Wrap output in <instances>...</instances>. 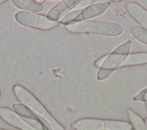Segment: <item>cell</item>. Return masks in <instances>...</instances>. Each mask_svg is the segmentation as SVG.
Instances as JSON below:
<instances>
[{
    "label": "cell",
    "mask_w": 147,
    "mask_h": 130,
    "mask_svg": "<svg viewBox=\"0 0 147 130\" xmlns=\"http://www.w3.org/2000/svg\"><path fill=\"white\" fill-rule=\"evenodd\" d=\"M13 92L17 100L44 120L51 130H65L63 125L51 113L40 101L24 86L16 84L13 86Z\"/></svg>",
    "instance_id": "1"
},
{
    "label": "cell",
    "mask_w": 147,
    "mask_h": 130,
    "mask_svg": "<svg viewBox=\"0 0 147 130\" xmlns=\"http://www.w3.org/2000/svg\"><path fill=\"white\" fill-rule=\"evenodd\" d=\"M65 29L72 33L94 34L106 36H118L123 33L122 26L117 23L83 21L65 26Z\"/></svg>",
    "instance_id": "2"
},
{
    "label": "cell",
    "mask_w": 147,
    "mask_h": 130,
    "mask_svg": "<svg viewBox=\"0 0 147 130\" xmlns=\"http://www.w3.org/2000/svg\"><path fill=\"white\" fill-rule=\"evenodd\" d=\"M74 130H133L129 121L121 120L86 117L70 124Z\"/></svg>",
    "instance_id": "3"
},
{
    "label": "cell",
    "mask_w": 147,
    "mask_h": 130,
    "mask_svg": "<svg viewBox=\"0 0 147 130\" xmlns=\"http://www.w3.org/2000/svg\"><path fill=\"white\" fill-rule=\"evenodd\" d=\"M131 41L127 40L109 53L101 66L99 68L96 77L102 81L109 77L117 68H120L127 55L130 53Z\"/></svg>",
    "instance_id": "4"
},
{
    "label": "cell",
    "mask_w": 147,
    "mask_h": 130,
    "mask_svg": "<svg viewBox=\"0 0 147 130\" xmlns=\"http://www.w3.org/2000/svg\"><path fill=\"white\" fill-rule=\"evenodd\" d=\"M16 21L20 25L41 30H49L59 26V21L49 19L47 15L27 11H20L15 15Z\"/></svg>",
    "instance_id": "5"
},
{
    "label": "cell",
    "mask_w": 147,
    "mask_h": 130,
    "mask_svg": "<svg viewBox=\"0 0 147 130\" xmlns=\"http://www.w3.org/2000/svg\"><path fill=\"white\" fill-rule=\"evenodd\" d=\"M110 5L109 2H100L92 4L85 8L71 11L60 19V22L67 25L97 17L103 13Z\"/></svg>",
    "instance_id": "6"
},
{
    "label": "cell",
    "mask_w": 147,
    "mask_h": 130,
    "mask_svg": "<svg viewBox=\"0 0 147 130\" xmlns=\"http://www.w3.org/2000/svg\"><path fill=\"white\" fill-rule=\"evenodd\" d=\"M13 110L21 118L34 130H51L50 127L40 117L21 103H14Z\"/></svg>",
    "instance_id": "7"
},
{
    "label": "cell",
    "mask_w": 147,
    "mask_h": 130,
    "mask_svg": "<svg viewBox=\"0 0 147 130\" xmlns=\"http://www.w3.org/2000/svg\"><path fill=\"white\" fill-rule=\"evenodd\" d=\"M81 0H63L52 7L47 13V17L55 21H58L72 9L75 8Z\"/></svg>",
    "instance_id": "8"
},
{
    "label": "cell",
    "mask_w": 147,
    "mask_h": 130,
    "mask_svg": "<svg viewBox=\"0 0 147 130\" xmlns=\"http://www.w3.org/2000/svg\"><path fill=\"white\" fill-rule=\"evenodd\" d=\"M0 117L10 125L20 130H34L28 125L21 117L11 108L0 107Z\"/></svg>",
    "instance_id": "9"
},
{
    "label": "cell",
    "mask_w": 147,
    "mask_h": 130,
    "mask_svg": "<svg viewBox=\"0 0 147 130\" xmlns=\"http://www.w3.org/2000/svg\"><path fill=\"white\" fill-rule=\"evenodd\" d=\"M125 7L129 15L141 27L147 29V10L134 2H127Z\"/></svg>",
    "instance_id": "10"
},
{
    "label": "cell",
    "mask_w": 147,
    "mask_h": 130,
    "mask_svg": "<svg viewBox=\"0 0 147 130\" xmlns=\"http://www.w3.org/2000/svg\"><path fill=\"white\" fill-rule=\"evenodd\" d=\"M146 64L147 52H140L129 53L123 62V63L121 64L120 68L143 65Z\"/></svg>",
    "instance_id": "11"
},
{
    "label": "cell",
    "mask_w": 147,
    "mask_h": 130,
    "mask_svg": "<svg viewBox=\"0 0 147 130\" xmlns=\"http://www.w3.org/2000/svg\"><path fill=\"white\" fill-rule=\"evenodd\" d=\"M12 3L16 7L27 11L40 12L44 9L42 3L35 0H12Z\"/></svg>",
    "instance_id": "12"
},
{
    "label": "cell",
    "mask_w": 147,
    "mask_h": 130,
    "mask_svg": "<svg viewBox=\"0 0 147 130\" xmlns=\"http://www.w3.org/2000/svg\"><path fill=\"white\" fill-rule=\"evenodd\" d=\"M129 123L134 130H147V122L131 108L126 109Z\"/></svg>",
    "instance_id": "13"
},
{
    "label": "cell",
    "mask_w": 147,
    "mask_h": 130,
    "mask_svg": "<svg viewBox=\"0 0 147 130\" xmlns=\"http://www.w3.org/2000/svg\"><path fill=\"white\" fill-rule=\"evenodd\" d=\"M131 34L140 42L147 45V29L138 25H133L130 29Z\"/></svg>",
    "instance_id": "14"
},
{
    "label": "cell",
    "mask_w": 147,
    "mask_h": 130,
    "mask_svg": "<svg viewBox=\"0 0 147 130\" xmlns=\"http://www.w3.org/2000/svg\"><path fill=\"white\" fill-rule=\"evenodd\" d=\"M133 100L147 103V87L139 92L133 97Z\"/></svg>",
    "instance_id": "15"
},
{
    "label": "cell",
    "mask_w": 147,
    "mask_h": 130,
    "mask_svg": "<svg viewBox=\"0 0 147 130\" xmlns=\"http://www.w3.org/2000/svg\"><path fill=\"white\" fill-rule=\"evenodd\" d=\"M93 2H94L93 0H84V1H81L80 2L76 7V8H78V9L85 8L86 7H88V6L92 5Z\"/></svg>",
    "instance_id": "16"
},
{
    "label": "cell",
    "mask_w": 147,
    "mask_h": 130,
    "mask_svg": "<svg viewBox=\"0 0 147 130\" xmlns=\"http://www.w3.org/2000/svg\"><path fill=\"white\" fill-rule=\"evenodd\" d=\"M107 55H108V54H105V55L100 57L98 60H96L94 62V66L99 68L101 66V65H102V64L103 63V62L105 60V59L106 58Z\"/></svg>",
    "instance_id": "17"
},
{
    "label": "cell",
    "mask_w": 147,
    "mask_h": 130,
    "mask_svg": "<svg viewBox=\"0 0 147 130\" xmlns=\"http://www.w3.org/2000/svg\"><path fill=\"white\" fill-rule=\"evenodd\" d=\"M7 1H6V0H0V5L2 4V3H5V2H7Z\"/></svg>",
    "instance_id": "18"
},
{
    "label": "cell",
    "mask_w": 147,
    "mask_h": 130,
    "mask_svg": "<svg viewBox=\"0 0 147 130\" xmlns=\"http://www.w3.org/2000/svg\"><path fill=\"white\" fill-rule=\"evenodd\" d=\"M0 130H7V129H2V128H0Z\"/></svg>",
    "instance_id": "19"
},
{
    "label": "cell",
    "mask_w": 147,
    "mask_h": 130,
    "mask_svg": "<svg viewBox=\"0 0 147 130\" xmlns=\"http://www.w3.org/2000/svg\"><path fill=\"white\" fill-rule=\"evenodd\" d=\"M1 89H0V98H1Z\"/></svg>",
    "instance_id": "20"
},
{
    "label": "cell",
    "mask_w": 147,
    "mask_h": 130,
    "mask_svg": "<svg viewBox=\"0 0 147 130\" xmlns=\"http://www.w3.org/2000/svg\"><path fill=\"white\" fill-rule=\"evenodd\" d=\"M146 105H147V103H146Z\"/></svg>",
    "instance_id": "21"
}]
</instances>
